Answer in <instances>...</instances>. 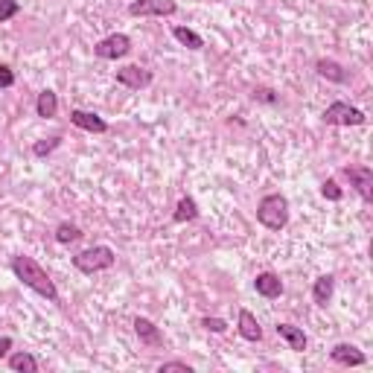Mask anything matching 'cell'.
Listing matches in <instances>:
<instances>
[{"instance_id": "obj_1", "label": "cell", "mask_w": 373, "mask_h": 373, "mask_svg": "<svg viewBox=\"0 0 373 373\" xmlns=\"http://www.w3.org/2000/svg\"><path fill=\"white\" fill-rule=\"evenodd\" d=\"M12 274L21 280V283L26 286V289H33V292H38L41 298H47L50 303H58V289H56V283L50 280V274L33 260V257H26V254H18V257H12Z\"/></svg>"}, {"instance_id": "obj_2", "label": "cell", "mask_w": 373, "mask_h": 373, "mask_svg": "<svg viewBox=\"0 0 373 373\" xmlns=\"http://www.w3.org/2000/svg\"><path fill=\"white\" fill-rule=\"evenodd\" d=\"M257 222L268 231H283L289 225V199L280 193H268L257 204Z\"/></svg>"}, {"instance_id": "obj_3", "label": "cell", "mask_w": 373, "mask_h": 373, "mask_svg": "<svg viewBox=\"0 0 373 373\" xmlns=\"http://www.w3.org/2000/svg\"><path fill=\"white\" fill-rule=\"evenodd\" d=\"M114 263H117V254L108 245H90V248H85V251H79L73 257V268L82 271V274L108 271V268H114Z\"/></svg>"}, {"instance_id": "obj_4", "label": "cell", "mask_w": 373, "mask_h": 373, "mask_svg": "<svg viewBox=\"0 0 373 373\" xmlns=\"http://www.w3.org/2000/svg\"><path fill=\"white\" fill-rule=\"evenodd\" d=\"M321 117H324L327 126H364V122H367V117H364L362 108H356L350 103H341V100L330 103Z\"/></svg>"}, {"instance_id": "obj_5", "label": "cell", "mask_w": 373, "mask_h": 373, "mask_svg": "<svg viewBox=\"0 0 373 373\" xmlns=\"http://www.w3.org/2000/svg\"><path fill=\"white\" fill-rule=\"evenodd\" d=\"M132 53V38L126 33H114L103 41L93 44V56L103 58V61H117V58H126Z\"/></svg>"}, {"instance_id": "obj_6", "label": "cell", "mask_w": 373, "mask_h": 373, "mask_svg": "<svg viewBox=\"0 0 373 373\" xmlns=\"http://www.w3.org/2000/svg\"><path fill=\"white\" fill-rule=\"evenodd\" d=\"M178 12L175 0H135L129 6L132 18H172Z\"/></svg>"}, {"instance_id": "obj_7", "label": "cell", "mask_w": 373, "mask_h": 373, "mask_svg": "<svg viewBox=\"0 0 373 373\" xmlns=\"http://www.w3.org/2000/svg\"><path fill=\"white\" fill-rule=\"evenodd\" d=\"M341 172H345V178L350 181V186L362 196V201L370 204L373 201V169L370 167H345Z\"/></svg>"}, {"instance_id": "obj_8", "label": "cell", "mask_w": 373, "mask_h": 373, "mask_svg": "<svg viewBox=\"0 0 373 373\" xmlns=\"http://www.w3.org/2000/svg\"><path fill=\"white\" fill-rule=\"evenodd\" d=\"M152 79H154L152 70H146V68H140V65H126V68L117 70V85L129 88V90H143V88L152 85Z\"/></svg>"}, {"instance_id": "obj_9", "label": "cell", "mask_w": 373, "mask_h": 373, "mask_svg": "<svg viewBox=\"0 0 373 373\" xmlns=\"http://www.w3.org/2000/svg\"><path fill=\"white\" fill-rule=\"evenodd\" d=\"M70 122H73L76 129L90 132V135H105V132H108V122H105L100 114L82 111V108H73V111H70Z\"/></svg>"}, {"instance_id": "obj_10", "label": "cell", "mask_w": 373, "mask_h": 373, "mask_svg": "<svg viewBox=\"0 0 373 373\" xmlns=\"http://www.w3.org/2000/svg\"><path fill=\"white\" fill-rule=\"evenodd\" d=\"M254 292L266 300H274V298L283 295V280H280L274 271H260L254 277Z\"/></svg>"}, {"instance_id": "obj_11", "label": "cell", "mask_w": 373, "mask_h": 373, "mask_svg": "<svg viewBox=\"0 0 373 373\" xmlns=\"http://www.w3.org/2000/svg\"><path fill=\"white\" fill-rule=\"evenodd\" d=\"M330 359H332L335 364H345V367H362V364H367V356H364L359 347L345 345V341L330 350Z\"/></svg>"}, {"instance_id": "obj_12", "label": "cell", "mask_w": 373, "mask_h": 373, "mask_svg": "<svg viewBox=\"0 0 373 373\" xmlns=\"http://www.w3.org/2000/svg\"><path fill=\"white\" fill-rule=\"evenodd\" d=\"M132 327H135V335L143 341L146 347H164V332H161V327H154L149 318L137 315Z\"/></svg>"}, {"instance_id": "obj_13", "label": "cell", "mask_w": 373, "mask_h": 373, "mask_svg": "<svg viewBox=\"0 0 373 373\" xmlns=\"http://www.w3.org/2000/svg\"><path fill=\"white\" fill-rule=\"evenodd\" d=\"M315 73L321 79H327V82H335V85H347L350 82V73L341 68L335 58H318L315 61Z\"/></svg>"}, {"instance_id": "obj_14", "label": "cell", "mask_w": 373, "mask_h": 373, "mask_svg": "<svg viewBox=\"0 0 373 373\" xmlns=\"http://www.w3.org/2000/svg\"><path fill=\"white\" fill-rule=\"evenodd\" d=\"M274 332L280 335L289 345V350H295V353H303L306 347H309V338H306V332L300 330V327H295V324H277L274 327Z\"/></svg>"}, {"instance_id": "obj_15", "label": "cell", "mask_w": 373, "mask_h": 373, "mask_svg": "<svg viewBox=\"0 0 373 373\" xmlns=\"http://www.w3.org/2000/svg\"><path fill=\"white\" fill-rule=\"evenodd\" d=\"M236 330L245 341H263V327L254 318L251 309H239V318H236Z\"/></svg>"}, {"instance_id": "obj_16", "label": "cell", "mask_w": 373, "mask_h": 373, "mask_svg": "<svg viewBox=\"0 0 373 373\" xmlns=\"http://www.w3.org/2000/svg\"><path fill=\"white\" fill-rule=\"evenodd\" d=\"M175 225H186V222H196L199 219V204L193 196H181L178 204H175V213H172Z\"/></svg>"}, {"instance_id": "obj_17", "label": "cell", "mask_w": 373, "mask_h": 373, "mask_svg": "<svg viewBox=\"0 0 373 373\" xmlns=\"http://www.w3.org/2000/svg\"><path fill=\"white\" fill-rule=\"evenodd\" d=\"M332 292H335V277L332 274H321L312 283V300L318 306H327L332 300Z\"/></svg>"}, {"instance_id": "obj_18", "label": "cell", "mask_w": 373, "mask_h": 373, "mask_svg": "<svg viewBox=\"0 0 373 373\" xmlns=\"http://www.w3.org/2000/svg\"><path fill=\"white\" fill-rule=\"evenodd\" d=\"M36 114L41 117V120H56V114H58V97H56V90H41L38 93V100H36Z\"/></svg>"}, {"instance_id": "obj_19", "label": "cell", "mask_w": 373, "mask_h": 373, "mask_svg": "<svg viewBox=\"0 0 373 373\" xmlns=\"http://www.w3.org/2000/svg\"><path fill=\"white\" fill-rule=\"evenodd\" d=\"M172 38L178 44H184L186 50H204V38L199 33H193L190 26H172Z\"/></svg>"}, {"instance_id": "obj_20", "label": "cell", "mask_w": 373, "mask_h": 373, "mask_svg": "<svg viewBox=\"0 0 373 373\" xmlns=\"http://www.w3.org/2000/svg\"><path fill=\"white\" fill-rule=\"evenodd\" d=\"M9 367H12L15 373H38V359H36L33 353L18 350V353L9 356Z\"/></svg>"}, {"instance_id": "obj_21", "label": "cell", "mask_w": 373, "mask_h": 373, "mask_svg": "<svg viewBox=\"0 0 373 373\" xmlns=\"http://www.w3.org/2000/svg\"><path fill=\"white\" fill-rule=\"evenodd\" d=\"M79 239H82V228H76L70 222H61L56 228V242L58 245H70V242H79Z\"/></svg>"}, {"instance_id": "obj_22", "label": "cell", "mask_w": 373, "mask_h": 373, "mask_svg": "<svg viewBox=\"0 0 373 373\" xmlns=\"http://www.w3.org/2000/svg\"><path fill=\"white\" fill-rule=\"evenodd\" d=\"M61 146V135H56V137H47V140H38V143H33V154L36 158H47L50 152H56Z\"/></svg>"}, {"instance_id": "obj_23", "label": "cell", "mask_w": 373, "mask_h": 373, "mask_svg": "<svg viewBox=\"0 0 373 373\" xmlns=\"http://www.w3.org/2000/svg\"><path fill=\"white\" fill-rule=\"evenodd\" d=\"M15 15H21V4H18V0H0V23L12 21Z\"/></svg>"}, {"instance_id": "obj_24", "label": "cell", "mask_w": 373, "mask_h": 373, "mask_svg": "<svg viewBox=\"0 0 373 373\" xmlns=\"http://www.w3.org/2000/svg\"><path fill=\"white\" fill-rule=\"evenodd\" d=\"M321 196H324L327 201H341V199H345V193H341V186H338L332 178H327V181L321 184Z\"/></svg>"}, {"instance_id": "obj_25", "label": "cell", "mask_w": 373, "mask_h": 373, "mask_svg": "<svg viewBox=\"0 0 373 373\" xmlns=\"http://www.w3.org/2000/svg\"><path fill=\"white\" fill-rule=\"evenodd\" d=\"M251 97H254V103H266V105H277V103H280V97H277L271 88H254Z\"/></svg>"}, {"instance_id": "obj_26", "label": "cell", "mask_w": 373, "mask_h": 373, "mask_svg": "<svg viewBox=\"0 0 373 373\" xmlns=\"http://www.w3.org/2000/svg\"><path fill=\"white\" fill-rule=\"evenodd\" d=\"M201 327H204L207 332H219V335L228 332V321H225V318H210V315H207V318H201Z\"/></svg>"}, {"instance_id": "obj_27", "label": "cell", "mask_w": 373, "mask_h": 373, "mask_svg": "<svg viewBox=\"0 0 373 373\" xmlns=\"http://www.w3.org/2000/svg\"><path fill=\"white\" fill-rule=\"evenodd\" d=\"M15 85V70L9 65H0V88H12Z\"/></svg>"}, {"instance_id": "obj_28", "label": "cell", "mask_w": 373, "mask_h": 373, "mask_svg": "<svg viewBox=\"0 0 373 373\" xmlns=\"http://www.w3.org/2000/svg\"><path fill=\"white\" fill-rule=\"evenodd\" d=\"M158 370H161V373H169V370H184V373H193V367L186 364V362H164Z\"/></svg>"}, {"instance_id": "obj_29", "label": "cell", "mask_w": 373, "mask_h": 373, "mask_svg": "<svg viewBox=\"0 0 373 373\" xmlns=\"http://www.w3.org/2000/svg\"><path fill=\"white\" fill-rule=\"evenodd\" d=\"M12 345H15V341H12L9 335H0V359H4V356H9Z\"/></svg>"}]
</instances>
